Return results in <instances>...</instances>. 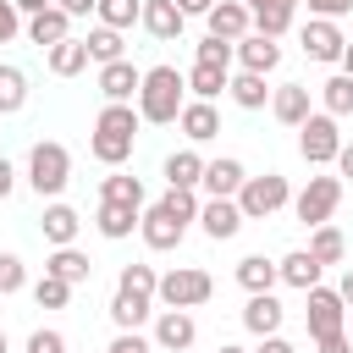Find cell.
I'll use <instances>...</instances> for the list:
<instances>
[{
  "mask_svg": "<svg viewBox=\"0 0 353 353\" xmlns=\"http://www.w3.org/2000/svg\"><path fill=\"white\" fill-rule=\"evenodd\" d=\"M336 149H342L336 116H331V110H309V121L298 127V154H303L309 165H336Z\"/></svg>",
  "mask_w": 353,
  "mask_h": 353,
  "instance_id": "obj_7",
  "label": "cell"
},
{
  "mask_svg": "<svg viewBox=\"0 0 353 353\" xmlns=\"http://www.w3.org/2000/svg\"><path fill=\"white\" fill-rule=\"evenodd\" d=\"M0 353H11V342H6V331H0Z\"/></svg>",
  "mask_w": 353,
  "mask_h": 353,
  "instance_id": "obj_57",
  "label": "cell"
},
{
  "mask_svg": "<svg viewBox=\"0 0 353 353\" xmlns=\"http://www.w3.org/2000/svg\"><path fill=\"white\" fill-rule=\"evenodd\" d=\"M309 254L320 259V265H342V254H347V237L325 221V226H309Z\"/></svg>",
  "mask_w": 353,
  "mask_h": 353,
  "instance_id": "obj_32",
  "label": "cell"
},
{
  "mask_svg": "<svg viewBox=\"0 0 353 353\" xmlns=\"http://www.w3.org/2000/svg\"><path fill=\"white\" fill-rule=\"evenodd\" d=\"M44 270H50V276H61V281H72V287L94 276V265H88V254H83V248H72V243H66V248H55V254L44 259Z\"/></svg>",
  "mask_w": 353,
  "mask_h": 353,
  "instance_id": "obj_30",
  "label": "cell"
},
{
  "mask_svg": "<svg viewBox=\"0 0 353 353\" xmlns=\"http://www.w3.org/2000/svg\"><path fill=\"white\" fill-rule=\"evenodd\" d=\"M193 342H199V325H193L188 309H165V314L154 320V347H160V353H188Z\"/></svg>",
  "mask_w": 353,
  "mask_h": 353,
  "instance_id": "obj_11",
  "label": "cell"
},
{
  "mask_svg": "<svg viewBox=\"0 0 353 353\" xmlns=\"http://www.w3.org/2000/svg\"><path fill=\"white\" fill-rule=\"evenodd\" d=\"M94 17H99L105 28H132V22L143 17V0H99Z\"/></svg>",
  "mask_w": 353,
  "mask_h": 353,
  "instance_id": "obj_37",
  "label": "cell"
},
{
  "mask_svg": "<svg viewBox=\"0 0 353 353\" xmlns=\"http://www.w3.org/2000/svg\"><path fill=\"white\" fill-rule=\"evenodd\" d=\"M320 99H325V110L342 121V116H353V77L347 72H336L331 83H320Z\"/></svg>",
  "mask_w": 353,
  "mask_h": 353,
  "instance_id": "obj_36",
  "label": "cell"
},
{
  "mask_svg": "<svg viewBox=\"0 0 353 353\" xmlns=\"http://www.w3.org/2000/svg\"><path fill=\"white\" fill-rule=\"evenodd\" d=\"M50 6H55V0H17V11H22V17H39V11H50Z\"/></svg>",
  "mask_w": 353,
  "mask_h": 353,
  "instance_id": "obj_52",
  "label": "cell"
},
{
  "mask_svg": "<svg viewBox=\"0 0 353 353\" xmlns=\"http://www.w3.org/2000/svg\"><path fill=\"white\" fill-rule=\"evenodd\" d=\"M44 66H50L55 77H77V72L88 66V39H77V33H72V39L50 44V50H44Z\"/></svg>",
  "mask_w": 353,
  "mask_h": 353,
  "instance_id": "obj_25",
  "label": "cell"
},
{
  "mask_svg": "<svg viewBox=\"0 0 353 353\" xmlns=\"http://www.w3.org/2000/svg\"><path fill=\"white\" fill-rule=\"evenodd\" d=\"M28 22H22V11H17V0H0V44H11L17 33H22Z\"/></svg>",
  "mask_w": 353,
  "mask_h": 353,
  "instance_id": "obj_42",
  "label": "cell"
},
{
  "mask_svg": "<svg viewBox=\"0 0 353 353\" xmlns=\"http://www.w3.org/2000/svg\"><path fill=\"white\" fill-rule=\"evenodd\" d=\"M66 182H72V154H66V143H55V138L33 143V154H28V188H33L39 199H61Z\"/></svg>",
  "mask_w": 353,
  "mask_h": 353,
  "instance_id": "obj_4",
  "label": "cell"
},
{
  "mask_svg": "<svg viewBox=\"0 0 353 353\" xmlns=\"http://www.w3.org/2000/svg\"><path fill=\"white\" fill-rule=\"evenodd\" d=\"M276 270H281V281H287V287L309 292V287H320V270H325V265H320L309 248H292V254H281V259H276Z\"/></svg>",
  "mask_w": 353,
  "mask_h": 353,
  "instance_id": "obj_24",
  "label": "cell"
},
{
  "mask_svg": "<svg viewBox=\"0 0 353 353\" xmlns=\"http://www.w3.org/2000/svg\"><path fill=\"white\" fill-rule=\"evenodd\" d=\"M243 182H248L243 160L221 154V160H210V165H204V182H199V188H204L210 199H237V188H243Z\"/></svg>",
  "mask_w": 353,
  "mask_h": 353,
  "instance_id": "obj_17",
  "label": "cell"
},
{
  "mask_svg": "<svg viewBox=\"0 0 353 353\" xmlns=\"http://www.w3.org/2000/svg\"><path fill=\"white\" fill-rule=\"evenodd\" d=\"M226 83H232L226 66H204V61H193V72H188V94H193V99H215Z\"/></svg>",
  "mask_w": 353,
  "mask_h": 353,
  "instance_id": "obj_33",
  "label": "cell"
},
{
  "mask_svg": "<svg viewBox=\"0 0 353 353\" xmlns=\"http://www.w3.org/2000/svg\"><path fill=\"white\" fill-rule=\"evenodd\" d=\"M121 55H127L121 28H105V22H99V28L88 33V61H94V66H105V61H121Z\"/></svg>",
  "mask_w": 353,
  "mask_h": 353,
  "instance_id": "obj_34",
  "label": "cell"
},
{
  "mask_svg": "<svg viewBox=\"0 0 353 353\" xmlns=\"http://www.w3.org/2000/svg\"><path fill=\"white\" fill-rule=\"evenodd\" d=\"M210 292H215V281H210V270H199V265L165 270L160 287H154V298H160L165 309H199V303H210Z\"/></svg>",
  "mask_w": 353,
  "mask_h": 353,
  "instance_id": "obj_5",
  "label": "cell"
},
{
  "mask_svg": "<svg viewBox=\"0 0 353 353\" xmlns=\"http://www.w3.org/2000/svg\"><path fill=\"white\" fill-rule=\"evenodd\" d=\"M276 281H281L276 259H265V254H243V259H237V287H243V292H270Z\"/></svg>",
  "mask_w": 353,
  "mask_h": 353,
  "instance_id": "obj_27",
  "label": "cell"
},
{
  "mask_svg": "<svg viewBox=\"0 0 353 353\" xmlns=\"http://www.w3.org/2000/svg\"><path fill=\"white\" fill-rule=\"evenodd\" d=\"M237 61H243V72H276L281 66V44L265 39V33H243L237 39Z\"/></svg>",
  "mask_w": 353,
  "mask_h": 353,
  "instance_id": "obj_22",
  "label": "cell"
},
{
  "mask_svg": "<svg viewBox=\"0 0 353 353\" xmlns=\"http://www.w3.org/2000/svg\"><path fill=\"white\" fill-rule=\"evenodd\" d=\"M138 88H143V72H138L127 55L99 66V94H105V99H127V105H132V99H138Z\"/></svg>",
  "mask_w": 353,
  "mask_h": 353,
  "instance_id": "obj_15",
  "label": "cell"
},
{
  "mask_svg": "<svg viewBox=\"0 0 353 353\" xmlns=\"http://www.w3.org/2000/svg\"><path fill=\"white\" fill-rule=\"evenodd\" d=\"M99 199H105V204H132V210H143V182L116 171V176H105V182H99Z\"/></svg>",
  "mask_w": 353,
  "mask_h": 353,
  "instance_id": "obj_35",
  "label": "cell"
},
{
  "mask_svg": "<svg viewBox=\"0 0 353 353\" xmlns=\"http://www.w3.org/2000/svg\"><path fill=\"white\" fill-rule=\"evenodd\" d=\"M28 44H39V50H50V44H61V39H72V17L61 11V6H50V11H39V17H28Z\"/></svg>",
  "mask_w": 353,
  "mask_h": 353,
  "instance_id": "obj_21",
  "label": "cell"
},
{
  "mask_svg": "<svg viewBox=\"0 0 353 353\" xmlns=\"http://www.w3.org/2000/svg\"><path fill=\"white\" fill-rule=\"evenodd\" d=\"M237 204H243V221H270L281 204H292V188L281 171H265V176H248L237 188Z\"/></svg>",
  "mask_w": 353,
  "mask_h": 353,
  "instance_id": "obj_6",
  "label": "cell"
},
{
  "mask_svg": "<svg viewBox=\"0 0 353 353\" xmlns=\"http://www.w3.org/2000/svg\"><path fill=\"white\" fill-rule=\"evenodd\" d=\"M39 226H44V243H50V248H66V243H77V226H83V215H77L72 204L50 199V204H44V221H39Z\"/></svg>",
  "mask_w": 353,
  "mask_h": 353,
  "instance_id": "obj_20",
  "label": "cell"
},
{
  "mask_svg": "<svg viewBox=\"0 0 353 353\" xmlns=\"http://www.w3.org/2000/svg\"><path fill=\"white\" fill-rule=\"evenodd\" d=\"M243 6H248V11H259V6H292V11H298V0H243Z\"/></svg>",
  "mask_w": 353,
  "mask_h": 353,
  "instance_id": "obj_54",
  "label": "cell"
},
{
  "mask_svg": "<svg viewBox=\"0 0 353 353\" xmlns=\"http://www.w3.org/2000/svg\"><path fill=\"white\" fill-rule=\"evenodd\" d=\"M281 298L276 292H248V303H243V325L254 331V336H276L281 331Z\"/></svg>",
  "mask_w": 353,
  "mask_h": 353,
  "instance_id": "obj_18",
  "label": "cell"
},
{
  "mask_svg": "<svg viewBox=\"0 0 353 353\" xmlns=\"http://www.w3.org/2000/svg\"><path fill=\"white\" fill-rule=\"evenodd\" d=\"M270 116L298 132V127L309 121V88H303V83H281V88L270 94Z\"/></svg>",
  "mask_w": 353,
  "mask_h": 353,
  "instance_id": "obj_19",
  "label": "cell"
},
{
  "mask_svg": "<svg viewBox=\"0 0 353 353\" xmlns=\"http://www.w3.org/2000/svg\"><path fill=\"white\" fill-rule=\"evenodd\" d=\"M188 105V72L176 66H149L143 72V88H138V116L154 121V127H171Z\"/></svg>",
  "mask_w": 353,
  "mask_h": 353,
  "instance_id": "obj_2",
  "label": "cell"
},
{
  "mask_svg": "<svg viewBox=\"0 0 353 353\" xmlns=\"http://www.w3.org/2000/svg\"><path fill=\"white\" fill-rule=\"evenodd\" d=\"M287 28H292V6H259V11H254V33L281 39Z\"/></svg>",
  "mask_w": 353,
  "mask_h": 353,
  "instance_id": "obj_39",
  "label": "cell"
},
{
  "mask_svg": "<svg viewBox=\"0 0 353 353\" xmlns=\"http://www.w3.org/2000/svg\"><path fill=\"white\" fill-rule=\"evenodd\" d=\"M254 353H298V347H292V342L276 331V336H259V347H254Z\"/></svg>",
  "mask_w": 353,
  "mask_h": 353,
  "instance_id": "obj_48",
  "label": "cell"
},
{
  "mask_svg": "<svg viewBox=\"0 0 353 353\" xmlns=\"http://www.w3.org/2000/svg\"><path fill=\"white\" fill-rule=\"evenodd\" d=\"M176 127H182V138H188V143H210V138H221L215 99H188V105H182V116H176Z\"/></svg>",
  "mask_w": 353,
  "mask_h": 353,
  "instance_id": "obj_16",
  "label": "cell"
},
{
  "mask_svg": "<svg viewBox=\"0 0 353 353\" xmlns=\"http://www.w3.org/2000/svg\"><path fill=\"white\" fill-rule=\"evenodd\" d=\"M176 6H182V17H210L215 0H176Z\"/></svg>",
  "mask_w": 353,
  "mask_h": 353,
  "instance_id": "obj_51",
  "label": "cell"
},
{
  "mask_svg": "<svg viewBox=\"0 0 353 353\" xmlns=\"http://www.w3.org/2000/svg\"><path fill=\"white\" fill-rule=\"evenodd\" d=\"M226 94H232V105H243V110H265V99H270L276 88H265V72H237V77L226 83Z\"/></svg>",
  "mask_w": 353,
  "mask_h": 353,
  "instance_id": "obj_29",
  "label": "cell"
},
{
  "mask_svg": "<svg viewBox=\"0 0 353 353\" xmlns=\"http://www.w3.org/2000/svg\"><path fill=\"white\" fill-rule=\"evenodd\" d=\"M336 66H342V72H347V77H353V44H347V50H342V61H336Z\"/></svg>",
  "mask_w": 353,
  "mask_h": 353,
  "instance_id": "obj_55",
  "label": "cell"
},
{
  "mask_svg": "<svg viewBox=\"0 0 353 353\" xmlns=\"http://www.w3.org/2000/svg\"><path fill=\"white\" fill-rule=\"evenodd\" d=\"M336 204H342V176H309L303 193L292 199V215H298L303 226H325V221L336 215Z\"/></svg>",
  "mask_w": 353,
  "mask_h": 353,
  "instance_id": "obj_8",
  "label": "cell"
},
{
  "mask_svg": "<svg viewBox=\"0 0 353 353\" xmlns=\"http://www.w3.org/2000/svg\"><path fill=\"white\" fill-rule=\"evenodd\" d=\"M336 176L353 182V143H347V138H342V149H336Z\"/></svg>",
  "mask_w": 353,
  "mask_h": 353,
  "instance_id": "obj_47",
  "label": "cell"
},
{
  "mask_svg": "<svg viewBox=\"0 0 353 353\" xmlns=\"http://www.w3.org/2000/svg\"><path fill=\"white\" fill-rule=\"evenodd\" d=\"M154 287H160V276H154L149 265H127V270L116 276V298H110V320H116L121 331H138V325L149 320V303H154Z\"/></svg>",
  "mask_w": 353,
  "mask_h": 353,
  "instance_id": "obj_3",
  "label": "cell"
},
{
  "mask_svg": "<svg viewBox=\"0 0 353 353\" xmlns=\"http://www.w3.org/2000/svg\"><path fill=\"white\" fill-rule=\"evenodd\" d=\"M199 61H204V66H226V72H232V61H237V44H226V39L204 33V39H199Z\"/></svg>",
  "mask_w": 353,
  "mask_h": 353,
  "instance_id": "obj_40",
  "label": "cell"
},
{
  "mask_svg": "<svg viewBox=\"0 0 353 353\" xmlns=\"http://www.w3.org/2000/svg\"><path fill=\"white\" fill-rule=\"evenodd\" d=\"M28 353H66V336L61 331H33L28 336Z\"/></svg>",
  "mask_w": 353,
  "mask_h": 353,
  "instance_id": "obj_43",
  "label": "cell"
},
{
  "mask_svg": "<svg viewBox=\"0 0 353 353\" xmlns=\"http://www.w3.org/2000/svg\"><path fill=\"white\" fill-rule=\"evenodd\" d=\"M314 347H320V353H353V342H347V331H331V336H320Z\"/></svg>",
  "mask_w": 353,
  "mask_h": 353,
  "instance_id": "obj_46",
  "label": "cell"
},
{
  "mask_svg": "<svg viewBox=\"0 0 353 353\" xmlns=\"http://www.w3.org/2000/svg\"><path fill=\"white\" fill-rule=\"evenodd\" d=\"M55 6H61V11H66V17H72V22H77V17H88V11H94V6H99V0H55Z\"/></svg>",
  "mask_w": 353,
  "mask_h": 353,
  "instance_id": "obj_49",
  "label": "cell"
},
{
  "mask_svg": "<svg viewBox=\"0 0 353 353\" xmlns=\"http://www.w3.org/2000/svg\"><path fill=\"white\" fill-rule=\"evenodd\" d=\"M204 22H210V33H215V39H226V44H237V39H243V33L254 28V11H248L243 0H215Z\"/></svg>",
  "mask_w": 353,
  "mask_h": 353,
  "instance_id": "obj_14",
  "label": "cell"
},
{
  "mask_svg": "<svg viewBox=\"0 0 353 353\" xmlns=\"http://www.w3.org/2000/svg\"><path fill=\"white\" fill-rule=\"evenodd\" d=\"M33 298H39V309H66V303H72V281H61V276L44 270V276L33 281Z\"/></svg>",
  "mask_w": 353,
  "mask_h": 353,
  "instance_id": "obj_38",
  "label": "cell"
},
{
  "mask_svg": "<svg viewBox=\"0 0 353 353\" xmlns=\"http://www.w3.org/2000/svg\"><path fill=\"white\" fill-rule=\"evenodd\" d=\"M199 226H204V237L226 243V237L243 232V204L237 199H210V204H199Z\"/></svg>",
  "mask_w": 353,
  "mask_h": 353,
  "instance_id": "obj_12",
  "label": "cell"
},
{
  "mask_svg": "<svg viewBox=\"0 0 353 353\" xmlns=\"http://www.w3.org/2000/svg\"><path fill=\"white\" fill-rule=\"evenodd\" d=\"M22 287H28L22 259H17V254H0V298H11V292H22Z\"/></svg>",
  "mask_w": 353,
  "mask_h": 353,
  "instance_id": "obj_41",
  "label": "cell"
},
{
  "mask_svg": "<svg viewBox=\"0 0 353 353\" xmlns=\"http://www.w3.org/2000/svg\"><path fill=\"white\" fill-rule=\"evenodd\" d=\"M182 6L176 0H143V17H138V28L149 33V39H160V44H171V39H182Z\"/></svg>",
  "mask_w": 353,
  "mask_h": 353,
  "instance_id": "obj_13",
  "label": "cell"
},
{
  "mask_svg": "<svg viewBox=\"0 0 353 353\" xmlns=\"http://www.w3.org/2000/svg\"><path fill=\"white\" fill-rule=\"evenodd\" d=\"M215 353H248V347H237V342H221V347H215Z\"/></svg>",
  "mask_w": 353,
  "mask_h": 353,
  "instance_id": "obj_56",
  "label": "cell"
},
{
  "mask_svg": "<svg viewBox=\"0 0 353 353\" xmlns=\"http://www.w3.org/2000/svg\"><path fill=\"white\" fill-rule=\"evenodd\" d=\"M22 105H28V72L0 61V116H17Z\"/></svg>",
  "mask_w": 353,
  "mask_h": 353,
  "instance_id": "obj_31",
  "label": "cell"
},
{
  "mask_svg": "<svg viewBox=\"0 0 353 353\" xmlns=\"http://www.w3.org/2000/svg\"><path fill=\"white\" fill-rule=\"evenodd\" d=\"M110 353H154V342H149V336H138V331H116Z\"/></svg>",
  "mask_w": 353,
  "mask_h": 353,
  "instance_id": "obj_44",
  "label": "cell"
},
{
  "mask_svg": "<svg viewBox=\"0 0 353 353\" xmlns=\"http://www.w3.org/2000/svg\"><path fill=\"white\" fill-rule=\"evenodd\" d=\"M204 165H210V160H204L199 149H176V154H165V182H171V188H199V182H204Z\"/></svg>",
  "mask_w": 353,
  "mask_h": 353,
  "instance_id": "obj_28",
  "label": "cell"
},
{
  "mask_svg": "<svg viewBox=\"0 0 353 353\" xmlns=\"http://www.w3.org/2000/svg\"><path fill=\"white\" fill-rule=\"evenodd\" d=\"M298 39H303V55L309 61H342V50H347V39H342V28L331 17H309Z\"/></svg>",
  "mask_w": 353,
  "mask_h": 353,
  "instance_id": "obj_10",
  "label": "cell"
},
{
  "mask_svg": "<svg viewBox=\"0 0 353 353\" xmlns=\"http://www.w3.org/2000/svg\"><path fill=\"white\" fill-rule=\"evenodd\" d=\"M132 138H138V132H116V127H99V121H94L88 154H94L99 165H121V160H132Z\"/></svg>",
  "mask_w": 353,
  "mask_h": 353,
  "instance_id": "obj_23",
  "label": "cell"
},
{
  "mask_svg": "<svg viewBox=\"0 0 353 353\" xmlns=\"http://www.w3.org/2000/svg\"><path fill=\"white\" fill-rule=\"evenodd\" d=\"M336 292H342V303H347V309H353V270H347V276H342V287H336Z\"/></svg>",
  "mask_w": 353,
  "mask_h": 353,
  "instance_id": "obj_53",
  "label": "cell"
},
{
  "mask_svg": "<svg viewBox=\"0 0 353 353\" xmlns=\"http://www.w3.org/2000/svg\"><path fill=\"white\" fill-rule=\"evenodd\" d=\"M138 221H143V210H132V204H105V199H99V215H94L99 237L121 243V237H132V226H138Z\"/></svg>",
  "mask_w": 353,
  "mask_h": 353,
  "instance_id": "obj_26",
  "label": "cell"
},
{
  "mask_svg": "<svg viewBox=\"0 0 353 353\" xmlns=\"http://www.w3.org/2000/svg\"><path fill=\"white\" fill-rule=\"evenodd\" d=\"M188 221H199L193 188H165V199H154V204L143 210L138 232H143V243H149L154 254H165V248H176V243L188 237Z\"/></svg>",
  "mask_w": 353,
  "mask_h": 353,
  "instance_id": "obj_1",
  "label": "cell"
},
{
  "mask_svg": "<svg viewBox=\"0 0 353 353\" xmlns=\"http://www.w3.org/2000/svg\"><path fill=\"white\" fill-rule=\"evenodd\" d=\"M11 188H17V171H11V160H6V154H0V199H6V193H11Z\"/></svg>",
  "mask_w": 353,
  "mask_h": 353,
  "instance_id": "obj_50",
  "label": "cell"
},
{
  "mask_svg": "<svg viewBox=\"0 0 353 353\" xmlns=\"http://www.w3.org/2000/svg\"><path fill=\"white\" fill-rule=\"evenodd\" d=\"M342 314H347V303H342V292H336V287H309L303 325H309V336H314V342H320V336H331V331H342Z\"/></svg>",
  "mask_w": 353,
  "mask_h": 353,
  "instance_id": "obj_9",
  "label": "cell"
},
{
  "mask_svg": "<svg viewBox=\"0 0 353 353\" xmlns=\"http://www.w3.org/2000/svg\"><path fill=\"white\" fill-rule=\"evenodd\" d=\"M347 11H353V0H309V17H331V22H336V17H347Z\"/></svg>",
  "mask_w": 353,
  "mask_h": 353,
  "instance_id": "obj_45",
  "label": "cell"
}]
</instances>
